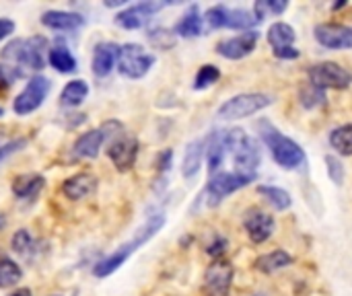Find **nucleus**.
Listing matches in <instances>:
<instances>
[{
  "label": "nucleus",
  "instance_id": "1",
  "mask_svg": "<svg viewBox=\"0 0 352 296\" xmlns=\"http://www.w3.org/2000/svg\"><path fill=\"white\" fill-rule=\"evenodd\" d=\"M163 225H165V216H163V214H153V216L136 231V235H134L132 241L124 243V245H122L120 249H116L111 255H107L105 260L97 262V266L93 268V274H95L97 278H107L109 274H113L116 270H120V268L128 262V258H130L134 251H138L142 245H146V243L163 229Z\"/></svg>",
  "mask_w": 352,
  "mask_h": 296
},
{
  "label": "nucleus",
  "instance_id": "2",
  "mask_svg": "<svg viewBox=\"0 0 352 296\" xmlns=\"http://www.w3.org/2000/svg\"><path fill=\"white\" fill-rule=\"evenodd\" d=\"M256 130H258L260 138L264 140V144L268 146V150H270L276 165H280L287 171H293V169H299L305 163L303 148L295 140H291L289 136L280 134V130H276L268 119H260Z\"/></svg>",
  "mask_w": 352,
  "mask_h": 296
},
{
  "label": "nucleus",
  "instance_id": "3",
  "mask_svg": "<svg viewBox=\"0 0 352 296\" xmlns=\"http://www.w3.org/2000/svg\"><path fill=\"white\" fill-rule=\"evenodd\" d=\"M101 130L105 134V140H109L107 155H109L111 163L116 165V169L122 173L130 171L132 165L136 163L138 140L134 136H128L120 122H105L101 126Z\"/></svg>",
  "mask_w": 352,
  "mask_h": 296
},
{
  "label": "nucleus",
  "instance_id": "4",
  "mask_svg": "<svg viewBox=\"0 0 352 296\" xmlns=\"http://www.w3.org/2000/svg\"><path fill=\"white\" fill-rule=\"evenodd\" d=\"M47 39L41 35H33L29 39H14L2 49V60L10 62L12 66L19 64L25 68L41 70L47 62Z\"/></svg>",
  "mask_w": 352,
  "mask_h": 296
},
{
  "label": "nucleus",
  "instance_id": "5",
  "mask_svg": "<svg viewBox=\"0 0 352 296\" xmlns=\"http://www.w3.org/2000/svg\"><path fill=\"white\" fill-rule=\"evenodd\" d=\"M231 157L235 163V173L245 175V177H256V171L262 163V150H260L258 140L248 136L241 128H235Z\"/></svg>",
  "mask_w": 352,
  "mask_h": 296
},
{
  "label": "nucleus",
  "instance_id": "6",
  "mask_svg": "<svg viewBox=\"0 0 352 296\" xmlns=\"http://www.w3.org/2000/svg\"><path fill=\"white\" fill-rule=\"evenodd\" d=\"M272 101L274 99L266 93H241V95L231 97L229 101H225L219 107V117L227 119V122L243 119V117H250V115L266 109Z\"/></svg>",
  "mask_w": 352,
  "mask_h": 296
},
{
  "label": "nucleus",
  "instance_id": "7",
  "mask_svg": "<svg viewBox=\"0 0 352 296\" xmlns=\"http://www.w3.org/2000/svg\"><path fill=\"white\" fill-rule=\"evenodd\" d=\"M206 23L210 29H243L252 31V27L258 23L254 16V10L248 8H231L225 4H214L206 10Z\"/></svg>",
  "mask_w": 352,
  "mask_h": 296
},
{
  "label": "nucleus",
  "instance_id": "8",
  "mask_svg": "<svg viewBox=\"0 0 352 296\" xmlns=\"http://www.w3.org/2000/svg\"><path fill=\"white\" fill-rule=\"evenodd\" d=\"M155 64V56L138 43H126L120 47L118 70L126 78H142Z\"/></svg>",
  "mask_w": 352,
  "mask_h": 296
},
{
  "label": "nucleus",
  "instance_id": "9",
  "mask_svg": "<svg viewBox=\"0 0 352 296\" xmlns=\"http://www.w3.org/2000/svg\"><path fill=\"white\" fill-rule=\"evenodd\" d=\"M254 179L256 177H245V175L235 173V171H219V173L210 175V181L206 185L208 206H219L227 196H231L237 190L250 185Z\"/></svg>",
  "mask_w": 352,
  "mask_h": 296
},
{
  "label": "nucleus",
  "instance_id": "10",
  "mask_svg": "<svg viewBox=\"0 0 352 296\" xmlns=\"http://www.w3.org/2000/svg\"><path fill=\"white\" fill-rule=\"evenodd\" d=\"M309 84L326 91V89H349L352 84V74L336 62H320L307 72Z\"/></svg>",
  "mask_w": 352,
  "mask_h": 296
},
{
  "label": "nucleus",
  "instance_id": "11",
  "mask_svg": "<svg viewBox=\"0 0 352 296\" xmlns=\"http://www.w3.org/2000/svg\"><path fill=\"white\" fill-rule=\"evenodd\" d=\"M47 93H50V80L45 76H33L27 82V87L14 97V103H12L14 113L16 115H27V113L35 111L43 103Z\"/></svg>",
  "mask_w": 352,
  "mask_h": 296
},
{
  "label": "nucleus",
  "instance_id": "12",
  "mask_svg": "<svg viewBox=\"0 0 352 296\" xmlns=\"http://www.w3.org/2000/svg\"><path fill=\"white\" fill-rule=\"evenodd\" d=\"M233 266L225 260H217L204 274V293L208 296H229L233 282Z\"/></svg>",
  "mask_w": 352,
  "mask_h": 296
},
{
  "label": "nucleus",
  "instance_id": "13",
  "mask_svg": "<svg viewBox=\"0 0 352 296\" xmlns=\"http://www.w3.org/2000/svg\"><path fill=\"white\" fill-rule=\"evenodd\" d=\"M316 39L328 49H352V27L340 23H324L316 27Z\"/></svg>",
  "mask_w": 352,
  "mask_h": 296
},
{
  "label": "nucleus",
  "instance_id": "14",
  "mask_svg": "<svg viewBox=\"0 0 352 296\" xmlns=\"http://www.w3.org/2000/svg\"><path fill=\"white\" fill-rule=\"evenodd\" d=\"M165 6V2H138L134 6H128L126 10L118 12L116 14V23L122 27V29H140L148 23V19L159 12L161 8Z\"/></svg>",
  "mask_w": 352,
  "mask_h": 296
},
{
  "label": "nucleus",
  "instance_id": "15",
  "mask_svg": "<svg viewBox=\"0 0 352 296\" xmlns=\"http://www.w3.org/2000/svg\"><path fill=\"white\" fill-rule=\"evenodd\" d=\"M258 39H260V33L258 31H245L241 35H235V37H229V39H223L219 45H217V52L227 58V60H241L245 56H250L256 45H258Z\"/></svg>",
  "mask_w": 352,
  "mask_h": 296
},
{
  "label": "nucleus",
  "instance_id": "16",
  "mask_svg": "<svg viewBox=\"0 0 352 296\" xmlns=\"http://www.w3.org/2000/svg\"><path fill=\"white\" fill-rule=\"evenodd\" d=\"M243 227H245V231L254 243H264L272 237L276 223H274L272 214H266L258 208H252V210H248V214L243 218Z\"/></svg>",
  "mask_w": 352,
  "mask_h": 296
},
{
  "label": "nucleus",
  "instance_id": "17",
  "mask_svg": "<svg viewBox=\"0 0 352 296\" xmlns=\"http://www.w3.org/2000/svg\"><path fill=\"white\" fill-rule=\"evenodd\" d=\"M120 60V45L113 41H103L93 52V74L107 76Z\"/></svg>",
  "mask_w": 352,
  "mask_h": 296
},
{
  "label": "nucleus",
  "instance_id": "18",
  "mask_svg": "<svg viewBox=\"0 0 352 296\" xmlns=\"http://www.w3.org/2000/svg\"><path fill=\"white\" fill-rule=\"evenodd\" d=\"M97 177L91 175V173H78L70 179L64 181L62 185V192L68 200H82V198H89L97 192Z\"/></svg>",
  "mask_w": 352,
  "mask_h": 296
},
{
  "label": "nucleus",
  "instance_id": "19",
  "mask_svg": "<svg viewBox=\"0 0 352 296\" xmlns=\"http://www.w3.org/2000/svg\"><path fill=\"white\" fill-rule=\"evenodd\" d=\"M103 142H105L103 130H101V128H99V130H91V132L82 134V136L74 142L72 155H74V159H95V157L99 155Z\"/></svg>",
  "mask_w": 352,
  "mask_h": 296
},
{
  "label": "nucleus",
  "instance_id": "20",
  "mask_svg": "<svg viewBox=\"0 0 352 296\" xmlns=\"http://www.w3.org/2000/svg\"><path fill=\"white\" fill-rule=\"evenodd\" d=\"M41 23L47 29L54 31H74L85 25V19L76 12H64V10H47L41 16Z\"/></svg>",
  "mask_w": 352,
  "mask_h": 296
},
{
  "label": "nucleus",
  "instance_id": "21",
  "mask_svg": "<svg viewBox=\"0 0 352 296\" xmlns=\"http://www.w3.org/2000/svg\"><path fill=\"white\" fill-rule=\"evenodd\" d=\"M45 185V179L43 175H37V173H27V175H19L14 177L10 190L14 194V198L19 200H33Z\"/></svg>",
  "mask_w": 352,
  "mask_h": 296
},
{
  "label": "nucleus",
  "instance_id": "22",
  "mask_svg": "<svg viewBox=\"0 0 352 296\" xmlns=\"http://www.w3.org/2000/svg\"><path fill=\"white\" fill-rule=\"evenodd\" d=\"M204 155H206V142H204V138L194 140V142H190V144H188L186 155H184V165H182V173H184V177L192 179V177H196V175H198V171H200V167H202V159H204Z\"/></svg>",
  "mask_w": 352,
  "mask_h": 296
},
{
  "label": "nucleus",
  "instance_id": "23",
  "mask_svg": "<svg viewBox=\"0 0 352 296\" xmlns=\"http://www.w3.org/2000/svg\"><path fill=\"white\" fill-rule=\"evenodd\" d=\"M202 27H204V19L200 14V8L196 4H192L188 8V12L177 21L175 33L182 37H198V35H202Z\"/></svg>",
  "mask_w": 352,
  "mask_h": 296
},
{
  "label": "nucleus",
  "instance_id": "24",
  "mask_svg": "<svg viewBox=\"0 0 352 296\" xmlns=\"http://www.w3.org/2000/svg\"><path fill=\"white\" fill-rule=\"evenodd\" d=\"M293 264V258L291 253L278 249V251H272V253H266V255H260L254 264V268L262 274H274L283 268H289Z\"/></svg>",
  "mask_w": 352,
  "mask_h": 296
},
{
  "label": "nucleus",
  "instance_id": "25",
  "mask_svg": "<svg viewBox=\"0 0 352 296\" xmlns=\"http://www.w3.org/2000/svg\"><path fill=\"white\" fill-rule=\"evenodd\" d=\"M268 43L272 45L274 52L293 47L295 43V29L287 23H274L268 31Z\"/></svg>",
  "mask_w": 352,
  "mask_h": 296
},
{
  "label": "nucleus",
  "instance_id": "26",
  "mask_svg": "<svg viewBox=\"0 0 352 296\" xmlns=\"http://www.w3.org/2000/svg\"><path fill=\"white\" fill-rule=\"evenodd\" d=\"M89 95V84L85 80H70L64 89H62V95H60V103L66 105V107H76L80 105Z\"/></svg>",
  "mask_w": 352,
  "mask_h": 296
},
{
  "label": "nucleus",
  "instance_id": "27",
  "mask_svg": "<svg viewBox=\"0 0 352 296\" xmlns=\"http://www.w3.org/2000/svg\"><path fill=\"white\" fill-rule=\"evenodd\" d=\"M330 144L338 155L352 157V124H344L330 132Z\"/></svg>",
  "mask_w": 352,
  "mask_h": 296
},
{
  "label": "nucleus",
  "instance_id": "28",
  "mask_svg": "<svg viewBox=\"0 0 352 296\" xmlns=\"http://www.w3.org/2000/svg\"><path fill=\"white\" fill-rule=\"evenodd\" d=\"M47 60H50V64H52L58 72L68 74V72H74V70H76V60H74V56H72L66 47H62V45L50 49Z\"/></svg>",
  "mask_w": 352,
  "mask_h": 296
},
{
  "label": "nucleus",
  "instance_id": "29",
  "mask_svg": "<svg viewBox=\"0 0 352 296\" xmlns=\"http://www.w3.org/2000/svg\"><path fill=\"white\" fill-rule=\"evenodd\" d=\"M258 194H260L262 198H266V202H270L276 210H287V208H291V204H293L289 192H285V190H280V187H276V185H260V187H258Z\"/></svg>",
  "mask_w": 352,
  "mask_h": 296
},
{
  "label": "nucleus",
  "instance_id": "30",
  "mask_svg": "<svg viewBox=\"0 0 352 296\" xmlns=\"http://www.w3.org/2000/svg\"><path fill=\"white\" fill-rule=\"evenodd\" d=\"M23 278V270L8 258L0 260V288H10Z\"/></svg>",
  "mask_w": 352,
  "mask_h": 296
},
{
  "label": "nucleus",
  "instance_id": "31",
  "mask_svg": "<svg viewBox=\"0 0 352 296\" xmlns=\"http://www.w3.org/2000/svg\"><path fill=\"white\" fill-rule=\"evenodd\" d=\"M219 78H221V70H219L214 64H204V66L198 70L196 78H194V89H196V91L208 89V87H212Z\"/></svg>",
  "mask_w": 352,
  "mask_h": 296
},
{
  "label": "nucleus",
  "instance_id": "32",
  "mask_svg": "<svg viewBox=\"0 0 352 296\" xmlns=\"http://www.w3.org/2000/svg\"><path fill=\"white\" fill-rule=\"evenodd\" d=\"M10 243H12V251L19 253V255H23V258H29L35 251V241L29 235V231H25V229L16 231Z\"/></svg>",
  "mask_w": 352,
  "mask_h": 296
},
{
  "label": "nucleus",
  "instance_id": "33",
  "mask_svg": "<svg viewBox=\"0 0 352 296\" xmlns=\"http://www.w3.org/2000/svg\"><path fill=\"white\" fill-rule=\"evenodd\" d=\"M287 6H289V2H285V0H260V2L254 4V16H256L258 23H260V21H264V16H266L268 12L280 14V12L287 10Z\"/></svg>",
  "mask_w": 352,
  "mask_h": 296
},
{
  "label": "nucleus",
  "instance_id": "34",
  "mask_svg": "<svg viewBox=\"0 0 352 296\" xmlns=\"http://www.w3.org/2000/svg\"><path fill=\"white\" fill-rule=\"evenodd\" d=\"M301 103H303V107H307V109L320 107V105H324V103H326V93H324L322 89H318V87L309 84L307 89H303V91H301Z\"/></svg>",
  "mask_w": 352,
  "mask_h": 296
},
{
  "label": "nucleus",
  "instance_id": "35",
  "mask_svg": "<svg viewBox=\"0 0 352 296\" xmlns=\"http://www.w3.org/2000/svg\"><path fill=\"white\" fill-rule=\"evenodd\" d=\"M148 39H151L153 45H157L161 49H167V47H171L175 43L173 33L167 31V29H153V31H148Z\"/></svg>",
  "mask_w": 352,
  "mask_h": 296
},
{
  "label": "nucleus",
  "instance_id": "36",
  "mask_svg": "<svg viewBox=\"0 0 352 296\" xmlns=\"http://www.w3.org/2000/svg\"><path fill=\"white\" fill-rule=\"evenodd\" d=\"M326 167H328V175H330V179L336 183V185H342L344 183V165L334 157V155H328L326 157Z\"/></svg>",
  "mask_w": 352,
  "mask_h": 296
},
{
  "label": "nucleus",
  "instance_id": "37",
  "mask_svg": "<svg viewBox=\"0 0 352 296\" xmlns=\"http://www.w3.org/2000/svg\"><path fill=\"white\" fill-rule=\"evenodd\" d=\"M25 144H27L25 138H16V140H10V142H4V144L0 146V163L6 161V159H8L10 155H14L16 150H21Z\"/></svg>",
  "mask_w": 352,
  "mask_h": 296
},
{
  "label": "nucleus",
  "instance_id": "38",
  "mask_svg": "<svg viewBox=\"0 0 352 296\" xmlns=\"http://www.w3.org/2000/svg\"><path fill=\"white\" fill-rule=\"evenodd\" d=\"M171 161H173V150H165L159 155V171L161 173H167L169 167H171Z\"/></svg>",
  "mask_w": 352,
  "mask_h": 296
},
{
  "label": "nucleus",
  "instance_id": "39",
  "mask_svg": "<svg viewBox=\"0 0 352 296\" xmlns=\"http://www.w3.org/2000/svg\"><path fill=\"white\" fill-rule=\"evenodd\" d=\"M225 249H227V241L223 239V237H217L214 239V243L206 249L210 255H221V253H225Z\"/></svg>",
  "mask_w": 352,
  "mask_h": 296
},
{
  "label": "nucleus",
  "instance_id": "40",
  "mask_svg": "<svg viewBox=\"0 0 352 296\" xmlns=\"http://www.w3.org/2000/svg\"><path fill=\"white\" fill-rule=\"evenodd\" d=\"M12 31H14V23L10 19H0V41L4 37H8Z\"/></svg>",
  "mask_w": 352,
  "mask_h": 296
},
{
  "label": "nucleus",
  "instance_id": "41",
  "mask_svg": "<svg viewBox=\"0 0 352 296\" xmlns=\"http://www.w3.org/2000/svg\"><path fill=\"white\" fill-rule=\"evenodd\" d=\"M8 296H31V291L29 288H19V291H14L12 295Z\"/></svg>",
  "mask_w": 352,
  "mask_h": 296
},
{
  "label": "nucleus",
  "instance_id": "42",
  "mask_svg": "<svg viewBox=\"0 0 352 296\" xmlns=\"http://www.w3.org/2000/svg\"><path fill=\"white\" fill-rule=\"evenodd\" d=\"M4 225H6V218H4V216H2V214H0V231H2V229H4Z\"/></svg>",
  "mask_w": 352,
  "mask_h": 296
},
{
  "label": "nucleus",
  "instance_id": "43",
  "mask_svg": "<svg viewBox=\"0 0 352 296\" xmlns=\"http://www.w3.org/2000/svg\"><path fill=\"white\" fill-rule=\"evenodd\" d=\"M2 113H4V111H2V107H0V115H2Z\"/></svg>",
  "mask_w": 352,
  "mask_h": 296
},
{
  "label": "nucleus",
  "instance_id": "44",
  "mask_svg": "<svg viewBox=\"0 0 352 296\" xmlns=\"http://www.w3.org/2000/svg\"><path fill=\"white\" fill-rule=\"evenodd\" d=\"M0 146H2V138H0Z\"/></svg>",
  "mask_w": 352,
  "mask_h": 296
}]
</instances>
